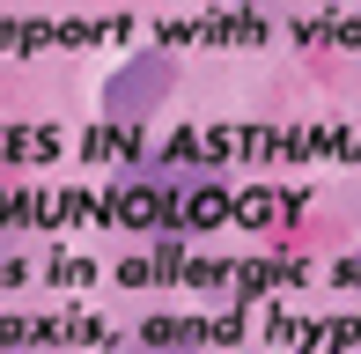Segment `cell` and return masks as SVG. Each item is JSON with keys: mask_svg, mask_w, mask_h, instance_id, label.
<instances>
[{"mask_svg": "<svg viewBox=\"0 0 361 354\" xmlns=\"http://www.w3.org/2000/svg\"><path fill=\"white\" fill-rule=\"evenodd\" d=\"M354 273H361V259H354Z\"/></svg>", "mask_w": 361, "mask_h": 354, "instance_id": "2", "label": "cell"}, {"mask_svg": "<svg viewBox=\"0 0 361 354\" xmlns=\"http://www.w3.org/2000/svg\"><path fill=\"white\" fill-rule=\"evenodd\" d=\"M162 89H170V59H155V52H147V59H133V67H126L118 82L104 89V104H111V118H133L147 96H162Z\"/></svg>", "mask_w": 361, "mask_h": 354, "instance_id": "1", "label": "cell"}]
</instances>
